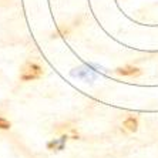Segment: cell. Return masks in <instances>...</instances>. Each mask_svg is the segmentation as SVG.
<instances>
[{"label":"cell","instance_id":"obj_1","mask_svg":"<svg viewBox=\"0 0 158 158\" xmlns=\"http://www.w3.org/2000/svg\"><path fill=\"white\" fill-rule=\"evenodd\" d=\"M43 77V69L37 63H26L20 71L22 81H34Z\"/></svg>","mask_w":158,"mask_h":158},{"label":"cell","instance_id":"obj_2","mask_svg":"<svg viewBox=\"0 0 158 158\" xmlns=\"http://www.w3.org/2000/svg\"><path fill=\"white\" fill-rule=\"evenodd\" d=\"M115 73L118 76H123V77H138V76H141V70L134 66L118 67L117 70H115Z\"/></svg>","mask_w":158,"mask_h":158},{"label":"cell","instance_id":"obj_3","mask_svg":"<svg viewBox=\"0 0 158 158\" xmlns=\"http://www.w3.org/2000/svg\"><path fill=\"white\" fill-rule=\"evenodd\" d=\"M77 71H73V76L78 78H83L84 81H91L96 78V74L93 73V70H90V67H80L76 69Z\"/></svg>","mask_w":158,"mask_h":158},{"label":"cell","instance_id":"obj_4","mask_svg":"<svg viewBox=\"0 0 158 158\" xmlns=\"http://www.w3.org/2000/svg\"><path fill=\"white\" fill-rule=\"evenodd\" d=\"M123 125H124V128L127 130V131L135 132L137 130H138V120H137L135 117H127L124 120V123H123Z\"/></svg>","mask_w":158,"mask_h":158},{"label":"cell","instance_id":"obj_5","mask_svg":"<svg viewBox=\"0 0 158 158\" xmlns=\"http://www.w3.org/2000/svg\"><path fill=\"white\" fill-rule=\"evenodd\" d=\"M66 141H67V135H63L61 138H59V140L50 141V143L47 144V147H48V150H53V151L54 150H61Z\"/></svg>","mask_w":158,"mask_h":158},{"label":"cell","instance_id":"obj_6","mask_svg":"<svg viewBox=\"0 0 158 158\" xmlns=\"http://www.w3.org/2000/svg\"><path fill=\"white\" fill-rule=\"evenodd\" d=\"M11 127V123L9 121L7 118L0 117V130H9Z\"/></svg>","mask_w":158,"mask_h":158}]
</instances>
